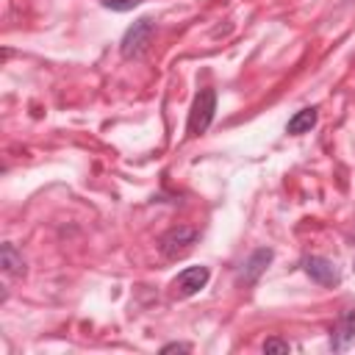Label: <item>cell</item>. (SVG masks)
<instances>
[{
	"label": "cell",
	"mask_w": 355,
	"mask_h": 355,
	"mask_svg": "<svg viewBox=\"0 0 355 355\" xmlns=\"http://www.w3.org/2000/svg\"><path fill=\"white\" fill-rule=\"evenodd\" d=\"M105 8H111V11H130V8H136L141 0H100Z\"/></svg>",
	"instance_id": "obj_10"
},
{
	"label": "cell",
	"mask_w": 355,
	"mask_h": 355,
	"mask_svg": "<svg viewBox=\"0 0 355 355\" xmlns=\"http://www.w3.org/2000/svg\"><path fill=\"white\" fill-rule=\"evenodd\" d=\"M316 119H319V114H316V108H300L288 122H286V133H291V136H300V133H308L313 125H316Z\"/></svg>",
	"instance_id": "obj_8"
},
{
	"label": "cell",
	"mask_w": 355,
	"mask_h": 355,
	"mask_svg": "<svg viewBox=\"0 0 355 355\" xmlns=\"http://www.w3.org/2000/svg\"><path fill=\"white\" fill-rule=\"evenodd\" d=\"M302 269L311 280H316L319 286H338L341 283V272L338 266L330 261V258H322V255H308L302 258Z\"/></svg>",
	"instance_id": "obj_4"
},
{
	"label": "cell",
	"mask_w": 355,
	"mask_h": 355,
	"mask_svg": "<svg viewBox=\"0 0 355 355\" xmlns=\"http://www.w3.org/2000/svg\"><path fill=\"white\" fill-rule=\"evenodd\" d=\"M208 277H211L208 266H186V269L172 280V294H175V297H191V294H197L200 288H205Z\"/></svg>",
	"instance_id": "obj_5"
},
{
	"label": "cell",
	"mask_w": 355,
	"mask_h": 355,
	"mask_svg": "<svg viewBox=\"0 0 355 355\" xmlns=\"http://www.w3.org/2000/svg\"><path fill=\"white\" fill-rule=\"evenodd\" d=\"M352 341H355V308H347L330 333V349H347Z\"/></svg>",
	"instance_id": "obj_6"
},
{
	"label": "cell",
	"mask_w": 355,
	"mask_h": 355,
	"mask_svg": "<svg viewBox=\"0 0 355 355\" xmlns=\"http://www.w3.org/2000/svg\"><path fill=\"white\" fill-rule=\"evenodd\" d=\"M214 111H216V92L214 89H200L191 111H189V122H186V133L189 136H200L208 130V125L214 122Z\"/></svg>",
	"instance_id": "obj_2"
},
{
	"label": "cell",
	"mask_w": 355,
	"mask_h": 355,
	"mask_svg": "<svg viewBox=\"0 0 355 355\" xmlns=\"http://www.w3.org/2000/svg\"><path fill=\"white\" fill-rule=\"evenodd\" d=\"M191 347L189 344H180V341H172V344H164L161 352H189Z\"/></svg>",
	"instance_id": "obj_12"
},
{
	"label": "cell",
	"mask_w": 355,
	"mask_h": 355,
	"mask_svg": "<svg viewBox=\"0 0 355 355\" xmlns=\"http://www.w3.org/2000/svg\"><path fill=\"white\" fill-rule=\"evenodd\" d=\"M0 266H3L8 275H25V261H22V255L17 252V247H14L11 241H6V244L0 247Z\"/></svg>",
	"instance_id": "obj_9"
},
{
	"label": "cell",
	"mask_w": 355,
	"mask_h": 355,
	"mask_svg": "<svg viewBox=\"0 0 355 355\" xmlns=\"http://www.w3.org/2000/svg\"><path fill=\"white\" fill-rule=\"evenodd\" d=\"M153 33H155V22L150 19V17H141V19H136L128 31H125V36H122V42H119V53H122V58H141L144 55V50L150 47V42H153Z\"/></svg>",
	"instance_id": "obj_1"
},
{
	"label": "cell",
	"mask_w": 355,
	"mask_h": 355,
	"mask_svg": "<svg viewBox=\"0 0 355 355\" xmlns=\"http://www.w3.org/2000/svg\"><path fill=\"white\" fill-rule=\"evenodd\" d=\"M263 352H291V344L283 338H269L263 341Z\"/></svg>",
	"instance_id": "obj_11"
},
{
	"label": "cell",
	"mask_w": 355,
	"mask_h": 355,
	"mask_svg": "<svg viewBox=\"0 0 355 355\" xmlns=\"http://www.w3.org/2000/svg\"><path fill=\"white\" fill-rule=\"evenodd\" d=\"M275 258V252L269 250V247H261V250H255L244 263H241V272H239V280H244L247 286H252L258 277H261V272L269 266V261Z\"/></svg>",
	"instance_id": "obj_7"
},
{
	"label": "cell",
	"mask_w": 355,
	"mask_h": 355,
	"mask_svg": "<svg viewBox=\"0 0 355 355\" xmlns=\"http://www.w3.org/2000/svg\"><path fill=\"white\" fill-rule=\"evenodd\" d=\"M197 236H200V233H197L194 227L178 225V227H172V230H166V233L161 236L158 247H161V252H164L166 258H178V255H183V252L191 250V244L197 241Z\"/></svg>",
	"instance_id": "obj_3"
}]
</instances>
